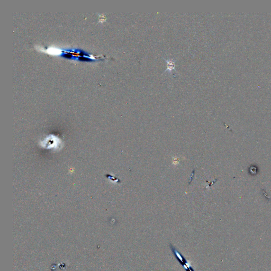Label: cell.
Segmentation results:
<instances>
[{"label": "cell", "instance_id": "cell-2", "mask_svg": "<svg viewBox=\"0 0 271 271\" xmlns=\"http://www.w3.org/2000/svg\"><path fill=\"white\" fill-rule=\"evenodd\" d=\"M165 61H166L167 64V69L166 71H171L173 70H175L176 67V64H175V61L173 59H165Z\"/></svg>", "mask_w": 271, "mask_h": 271}, {"label": "cell", "instance_id": "cell-1", "mask_svg": "<svg viewBox=\"0 0 271 271\" xmlns=\"http://www.w3.org/2000/svg\"><path fill=\"white\" fill-rule=\"evenodd\" d=\"M169 247L171 248V251H172L174 256L175 257V258L180 262V264L182 266L183 269H185V271H195L192 268L190 263L186 260L185 257H184L182 254L178 251V250L171 243L169 244Z\"/></svg>", "mask_w": 271, "mask_h": 271}]
</instances>
